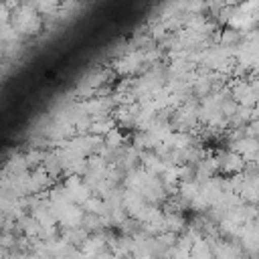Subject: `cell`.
Masks as SVG:
<instances>
[{
    "label": "cell",
    "instance_id": "1",
    "mask_svg": "<svg viewBox=\"0 0 259 259\" xmlns=\"http://www.w3.org/2000/svg\"><path fill=\"white\" fill-rule=\"evenodd\" d=\"M14 28L18 30V34H38L40 28H42V16L32 8L30 2L26 4H20L18 10L12 12V20Z\"/></svg>",
    "mask_w": 259,
    "mask_h": 259
},
{
    "label": "cell",
    "instance_id": "2",
    "mask_svg": "<svg viewBox=\"0 0 259 259\" xmlns=\"http://www.w3.org/2000/svg\"><path fill=\"white\" fill-rule=\"evenodd\" d=\"M83 210H85V212H91V214L103 217V214H107V204H105L103 198H99V196L93 194V196L83 204Z\"/></svg>",
    "mask_w": 259,
    "mask_h": 259
}]
</instances>
